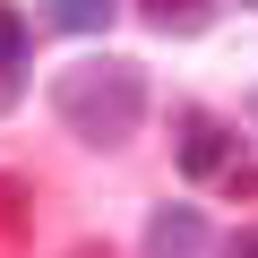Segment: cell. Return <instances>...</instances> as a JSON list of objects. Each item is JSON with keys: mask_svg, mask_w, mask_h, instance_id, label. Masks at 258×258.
Listing matches in <instances>:
<instances>
[{"mask_svg": "<svg viewBox=\"0 0 258 258\" xmlns=\"http://www.w3.org/2000/svg\"><path fill=\"white\" fill-rule=\"evenodd\" d=\"M52 112H60V129L78 147H129L138 138V120H147V78H138V60H78V69H60L52 78Z\"/></svg>", "mask_w": 258, "mask_h": 258, "instance_id": "cell-1", "label": "cell"}, {"mask_svg": "<svg viewBox=\"0 0 258 258\" xmlns=\"http://www.w3.org/2000/svg\"><path fill=\"white\" fill-rule=\"evenodd\" d=\"M181 172L215 181L224 198H249V189H258V164L241 155V138H232L215 112H181Z\"/></svg>", "mask_w": 258, "mask_h": 258, "instance_id": "cell-2", "label": "cell"}, {"mask_svg": "<svg viewBox=\"0 0 258 258\" xmlns=\"http://www.w3.org/2000/svg\"><path fill=\"white\" fill-rule=\"evenodd\" d=\"M147 258H207V215L198 207H155L147 215Z\"/></svg>", "mask_w": 258, "mask_h": 258, "instance_id": "cell-3", "label": "cell"}, {"mask_svg": "<svg viewBox=\"0 0 258 258\" xmlns=\"http://www.w3.org/2000/svg\"><path fill=\"white\" fill-rule=\"evenodd\" d=\"M138 9H147L155 35H198V26L215 18V0H138Z\"/></svg>", "mask_w": 258, "mask_h": 258, "instance_id": "cell-4", "label": "cell"}, {"mask_svg": "<svg viewBox=\"0 0 258 258\" xmlns=\"http://www.w3.org/2000/svg\"><path fill=\"white\" fill-rule=\"evenodd\" d=\"M112 9H120V0H52V26L60 35H103Z\"/></svg>", "mask_w": 258, "mask_h": 258, "instance_id": "cell-5", "label": "cell"}, {"mask_svg": "<svg viewBox=\"0 0 258 258\" xmlns=\"http://www.w3.org/2000/svg\"><path fill=\"white\" fill-rule=\"evenodd\" d=\"M18 69H26V18H18V9H0V86H9Z\"/></svg>", "mask_w": 258, "mask_h": 258, "instance_id": "cell-6", "label": "cell"}, {"mask_svg": "<svg viewBox=\"0 0 258 258\" xmlns=\"http://www.w3.org/2000/svg\"><path fill=\"white\" fill-rule=\"evenodd\" d=\"M224 258H258V224H241V232H232V249H224Z\"/></svg>", "mask_w": 258, "mask_h": 258, "instance_id": "cell-7", "label": "cell"}, {"mask_svg": "<svg viewBox=\"0 0 258 258\" xmlns=\"http://www.w3.org/2000/svg\"><path fill=\"white\" fill-rule=\"evenodd\" d=\"M9 207H18V181H0V232H9Z\"/></svg>", "mask_w": 258, "mask_h": 258, "instance_id": "cell-8", "label": "cell"}, {"mask_svg": "<svg viewBox=\"0 0 258 258\" xmlns=\"http://www.w3.org/2000/svg\"><path fill=\"white\" fill-rule=\"evenodd\" d=\"M249 9H258V0H249Z\"/></svg>", "mask_w": 258, "mask_h": 258, "instance_id": "cell-9", "label": "cell"}]
</instances>
